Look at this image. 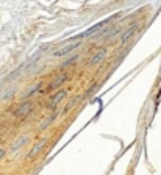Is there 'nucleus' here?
<instances>
[{
    "label": "nucleus",
    "mask_w": 161,
    "mask_h": 175,
    "mask_svg": "<svg viewBox=\"0 0 161 175\" xmlns=\"http://www.w3.org/2000/svg\"><path fill=\"white\" fill-rule=\"evenodd\" d=\"M105 57H107V50H100L92 60H91V64H97V63H100Z\"/></svg>",
    "instance_id": "nucleus-1"
},
{
    "label": "nucleus",
    "mask_w": 161,
    "mask_h": 175,
    "mask_svg": "<svg viewBox=\"0 0 161 175\" xmlns=\"http://www.w3.org/2000/svg\"><path fill=\"white\" fill-rule=\"evenodd\" d=\"M31 109V105L30 103H25V105H22V106H20L19 109H17V116H25L27 113H28V111Z\"/></svg>",
    "instance_id": "nucleus-2"
},
{
    "label": "nucleus",
    "mask_w": 161,
    "mask_h": 175,
    "mask_svg": "<svg viewBox=\"0 0 161 175\" xmlns=\"http://www.w3.org/2000/svg\"><path fill=\"white\" fill-rule=\"evenodd\" d=\"M66 95V92H64V91H61V92H58V94H55L53 97H52V102L53 103H57V102H60L61 99H63V97H64Z\"/></svg>",
    "instance_id": "nucleus-3"
},
{
    "label": "nucleus",
    "mask_w": 161,
    "mask_h": 175,
    "mask_svg": "<svg viewBox=\"0 0 161 175\" xmlns=\"http://www.w3.org/2000/svg\"><path fill=\"white\" fill-rule=\"evenodd\" d=\"M64 80H66V75L63 74V75L60 77V78H57V80H55V81L52 83V88H57V86H60V85H61V83L64 81Z\"/></svg>",
    "instance_id": "nucleus-4"
},
{
    "label": "nucleus",
    "mask_w": 161,
    "mask_h": 175,
    "mask_svg": "<svg viewBox=\"0 0 161 175\" xmlns=\"http://www.w3.org/2000/svg\"><path fill=\"white\" fill-rule=\"evenodd\" d=\"M2 155H3V152H2V150H0V156H2Z\"/></svg>",
    "instance_id": "nucleus-5"
}]
</instances>
